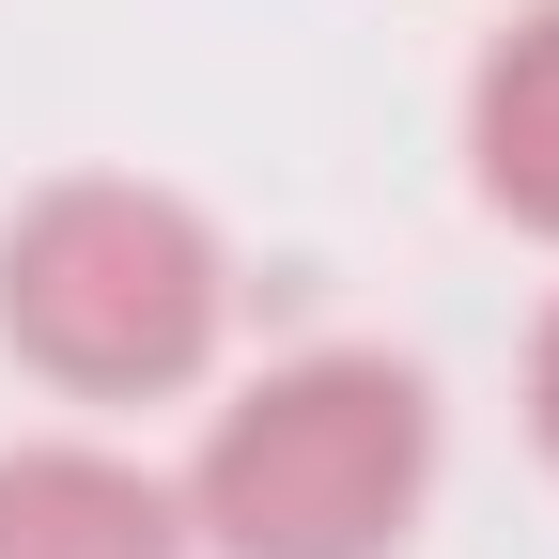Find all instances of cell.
<instances>
[{
  "mask_svg": "<svg viewBox=\"0 0 559 559\" xmlns=\"http://www.w3.org/2000/svg\"><path fill=\"white\" fill-rule=\"evenodd\" d=\"M171 498L218 559H389L436 498V389L389 342H311L202 419Z\"/></svg>",
  "mask_w": 559,
  "mask_h": 559,
  "instance_id": "6da1fadb",
  "label": "cell"
},
{
  "mask_svg": "<svg viewBox=\"0 0 559 559\" xmlns=\"http://www.w3.org/2000/svg\"><path fill=\"white\" fill-rule=\"evenodd\" d=\"M218 326H234V249L202 234V202L140 171H79L0 234V342L79 404L187 389L218 358Z\"/></svg>",
  "mask_w": 559,
  "mask_h": 559,
  "instance_id": "7a4b0ae2",
  "label": "cell"
},
{
  "mask_svg": "<svg viewBox=\"0 0 559 559\" xmlns=\"http://www.w3.org/2000/svg\"><path fill=\"white\" fill-rule=\"evenodd\" d=\"M0 559H202V544L156 466H124L94 436H32L0 451Z\"/></svg>",
  "mask_w": 559,
  "mask_h": 559,
  "instance_id": "3957f363",
  "label": "cell"
},
{
  "mask_svg": "<svg viewBox=\"0 0 559 559\" xmlns=\"http://www.w3.org/2000/svg\"><path fill=\"white\" fill-rule=\"evenodd\" d=\"M466 171H481V202H498L513 234H559V0H528V16L481 47V79H466Z\"/></svg>",
  "mask_w": 559,
  "mask_h": 559,
  "instance_id": "277c9868",
  "label": "cell"
},
{
  "mask_svg": "<svg viewBox=\"0 0 559 559\" xmlns=\"http://www.w3.org/2000/svg\"><path fill=\"white\" fill-rule=\"evenodd\" d=\"M528 436H544V466H559V311L528 326Z\"/></svg>",
  "mask_w": 559,
  "mask_h": 559,
  "instance_id": "5b68a950",
  "label": "cell"
}]
</instances>
